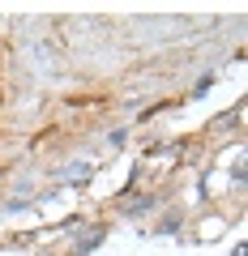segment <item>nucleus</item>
Returning <instances> with one entry per match:
<instances>
[{"label":"nucleus","instance_id":"f257e3e1","mask_svg":"<svg viewBox=\"0 0 248 256\" xmlns=\"http://www.w3.org/2000/svg\"><path fill=\"white\" fill-rule=\"evenodd\" d=\"M86 175H90V166H86V162H73V166L65 171V180H69V184H86Z\"/></svg>","mask_w":248,"mask_h":256}]
</instances>
